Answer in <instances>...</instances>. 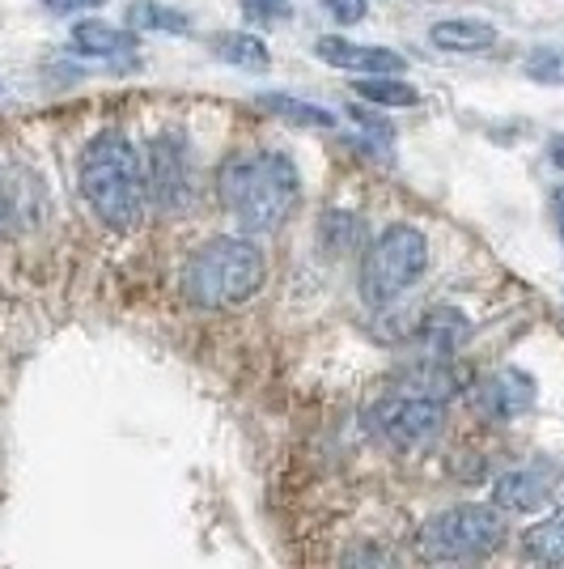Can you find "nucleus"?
I'll list each match as a JSON object with an SVG mask.
<instances>
[{"instance_id": "f257e3e1", "label": "nucleus", "mask_w": 564, "mask_h": 569, "mask_svg": "<svg viewBox=\"0 0 564 569\" xmlns=\"http://www.w3.org/2000/svg\"><path fill=\"white\" fill-rule=\"evenodd\" d=\"M216 191L246 234H276L302 200V174L281 149H251L221 167Z\"/></svg>"}, {"instance_id": "f03ea898", "label": "nucleus", "mask_w": 564, "mask_h": 569, "mask_svg": "<svg viewBox=\"0 0 564 569\" xmlns=\"http://www.w3.org/2000/svg\"><path fill=\"white\" fill-rule=\"evenodd\" d=\"M77 183H81L90 213L111 234H132L144 221V209H149L144 162L123 132H98L94 141L81 149Z\"/></svg>"}, {"instance_id": "7ed1b4c3", "label": "nucleus", "mask_w": 564, "mask_h": 569, "mask_svg": "<svg viewBox=\"0 0 564 569\" xmlns=\"http://www.w3.org/2000/svg\"><path fill=\"white\" fill-rule=\"evenodd\" d=\"M268 281V260L251 238L221 234L209 238L183 268V293L195 307H238L246 298H255Z\"/></svg>"}, {"instance_id": "20e7f679", "label": "nucleus", "mask_w": 564, "mask_h": 569, "mask_svg": "<svg viewBox=\"0 0 564 569\" xmlns=\"http://www.w3.org/2000/svg\"><path fill=\"white\" fill-rule=\"evenodd\" d=\"M505 545V519L496 506L463 501L442 515L421 522L416 531V557L429 566H467Z\"/></svg>"}, {"instance_id": "39448f33", "label": "nucleus", "mask_w": 564, "mask_h": 569, "mask_svg": "<svg viewBox=\"0 0 564 569\" xmlns=\"http://www.w3.org/2000/svg\"><path fill=\"white\" fill-rule=\"evenodd\" d=\"M429 272V238L407 226V221H395L386 226L382 234L370 242L365 251V263H361V293L365 302L374 307H391L400 302L412 284Z\"/></svg>"}, {"instance_id": "423d86ee", "label": "nucleus", "mask_w": 564, "mask_h": 569, "mask_svg": "<svg viewBox=\"0 0 564 569\" xmlns=\"http://www.w3.org/2000/svg\"><path fill=\"white\" fill-rule=\"evenodd\" d=\"M442 421H446V403L407 396V391H395V396H386L370 408V426H374L377 438L391 442V447H403V451L437 438Z\"/></svg>"}, {"instance_id": "0eeeda50", "label": "nucleus", "mask_w": 564, "mask_h": 569, "mask_svg": "<svg viewBox=\"0 0 564 569\" xmlns=\"http://www.w3.org/2000/svg\"><path fill=\"white\" fill-rule=\"evenodd\" d=\"M144 183L149 200L165 213H183L195 196V170H191L188 141L179 132H162L149 144V162H144Z\"/></svg>"}, {"instance_id": "6e6552de", "label": "nucleus", "mask_w": 564, "mask_h": 569, "mask_svg": "<svg viewBox=\"0 0 564 569\" xmlns=\"http://www.w3.org/2000/svg\"><path fill=\"white\" fill-rule=\"evenodd\" d=\"M314 56L328 64V69H340L349 77H400L407 69L400 51L391 48H370V43H353V39H340V34H328L314 43Z\"/></svg>"}, {"instance_id": "1a4fd4ad", "label": "nucleus", "mask_w": 564, "mask_h": 569, "mask_svg": "<svg viewBox=\"0 0 564 569\" xmlns=\"http://www.w3.org/2000/svg\"><path fill=\"white\" fill-rule=\"evenodd\" d=\"M552 489H556V472L547 463H522L496 476L493 506L501 515H535L552 498Z\"/></svg>"}, {"instance_id": "9d476101", "label": "nucleus", "mask_w": 564, "mask_h": 569, "mask_svg": "<svg viewBox=\"0 0 564 569\" xmlns=\"http://www.w3.org/2000/svg\"><path fill=\"white\" fill-rule=\"evenodd\" d=\"M475 403L493 421H517L522 412L535 408V379L522 370H496L475 387Z\"/></svg>"}, {"instance_id": "9b49d317", "label": "nucleus", "mask_w": 564, "mask_h": 569, "mask_svg": "<svg viewBox=\"0 0 564 569\" xmlns=\"http://www.w3.org/2000/svg\"><path fill=\"white\" fill-rule=\"evenodd\" d=\"M429 43L450 56H480V51L496 48V26L480 22V18H446L429 30Z\"/></svg>"}, {"instance_id": "f8f14e48", "label": "nucleus", "mask_w": 564, "mask_h": 569, "mask_svg": "<svg viewBox=\"0 0 564 569\" xmlns=\"http://www.w3.org/2000/svg\"><path fill=\"white\" fill-rule=\"evenodd\" d=\"M463 336H467V315L437 307L429 310V315H421V323H416V349H421V357H450L463 345Z\"/></svg>"}, {"instance_id": "ddd939ff", "label": "nucleus", "mask_w": 564, "mask_h": 569, "mask_svg": "<svg viewBox=\"0 0 564 569\" xmlns=\"http://www.w3.org/2000/svg\"><path fill=\"white\" fill-rule=\"evenodd\" d=\"M69 48L77 51V56H85V60H115V56L137 48V34L90 18V22H77L69 30Z\"/></svg>"}, {"instance_id": "4468645a", "label": "nucleus", "mask_w": 564, "mask_h": 569, "mask_svg": "<svg viewBox=\"0 0 564 569\" xmlns=\"http://www.w3.org/2000/svg\"><path fill=\"white\" fill-rule=\"evenodd\" d=\"M209 48L216 60H225L230 69H242V72H263L272 64V51L268 43L251 34V30H225V34H212Z\"/></svg>"}, {"instance_id": "2eb2a0df", "label": "nucleus", "mask_w": 564, "mask_h": 569, "mask_svg": "<svg viewBox=\"0 0 564 569\" xmlns=\"http://www.w3.org/2000/svg\"><path fill=\"white\" fill-rule=\"evenodd\" d=\"M123 22L132 34H188L191 30V13L165 4V0H132Z\"/></svg>"}, {"instance_id": "dca6fc26", "label": "nucleus", "mask_w": 564, "mask_h": 569, "mask_svg": "<svg viewBox=\"0 0 564 569\" xmlns=\"http://www.w3.org/2000/svg\"><path fill=\"white\" fill-rule=\"evenodd\" d=\"M522 557L540 569H564V506L522 536Z\"/></svg>"}, {"instance_id": "f3484780", "label": "nucleus", "mask_w": 564, "mask_h": 569, "mask_svg": "<svg viewBox=\"0 0 564 569\" xmlns=\"http://www.w3.org/2000/svg\"><path fill=\"white\" fill-rule=\"evenodd\" d=\"M353 94L361 102H374V107H395V111H407L421 102V90L407 86L403 77H353Z\"/></svg>"}, {"instance_id": "a211bd4d", "label": "nucleus", "mask_w": 564, "mask_h": 569, "mask_svg": "<svg viewBox=\"0 0 564 569\" xmlns=\"http://www.w3.org/2000/svg\"><path fill=\"white\" fill-rule=\"evenodd\" d=\"M259 107H263V111H272V116H281L284 123H298V128H331V123H335L331 111L314 107V102H306V98L259 94Z\"/></svg>"}, {"instance_id": "6ab92c4d", "label": "nucleus", "mask_w": 564, "mask_h": 569, "mask_svg": "<svg viewBox=\"0 0 564 569\" xmlns=\"http://www.w3.org/2000/svg\"><path fill=\"white\" fill-rule=\"evenodd\" d=\"M319 234H323V247H328L331 256H344V251H353L356 247L361 221H356L353 213H328L323 217V226H319Z\"/></svg>"}, {"instance_id": "aec40b11", "label": "nucleus", "mask_w": 564, "mask_h": 569, "mask_svg": "<svg viewBox=\"0 0 564 569\" xmlns=\"http://www.w3.org/2000/svg\"><path fill=\"white\" fill-rule=\"evenodd\" d=\"M526 77L543 81V86H564V48H540L526 56Z\"/></svg>"}, {"instance_id": "412c9836", "label": "nucleus", "mask_w": 564, "mask_h": 569, "mask_svg": "<svg viewBox=\"0 0 564 569\" xmlns=\"http://www.w3.org/2000/svg\"><path fill=\"white\" fill-rule=\"evenodd\" d=\"M340 569H400V561H395V552H391V548L365 540V545H356V548L344 552Z\"/></svg>"}, {"instance_id": "4be33fe9", "label": "nucleus", "mask_w": 564, "mask_h": 569, "mask_svg": "<svg viewBox=\"0 0 564 569\" xmlns=\"http://www.w3.org/2000/svg\"><path fill=\"white\" fill-rule=\"evenodd\" d=\"M323 9H328L340 26H353L370 13V4H365V0H323Z\"/></svg>"}, {"instance_id": "5701e85b", "label": "nucleus", "mask_w": 564, "mask_h": 569, "mask_svg": "<svg viewBox=\"0 0 564 569\" xmlns=\"http://www.w3.org/2000/svg\"><path fill=\"white\" fill-rule=\"evenodd\" d=\"M107 0H43L48 13H60V18H72V13H90V9H102Z\"/></svg>"}, {"instance_id": "b1692460", "label": "nucleus", "mask_w": 564, "mask_h": 569, "mask_svg": "<svg viewBox=\"0 0 564 569\" xmlns=\"http://www.w3.org/2000/svg\"><path fill=\"white\" fill-rule=\"evenodd\" d=\"M246 9L259 13V18H276V13L289 9V0H246Z\"/></svg>"}, {"instance_id": "393cba45", "label": "nucleus", "mask_w": 564, "mask_h": 569, "mask_svg": "<svg viewBox=\"0 0 564 569\" xmlns=\"http://www.w3.org/2000/svg\"><path fill=\"white\" fill-rule=\"evenodd\" d=\"M552 217H556V234H561V242H564V188L552 196Z\"/></svg>"}, {"instance_id": "a878e982", "label": "nucleus", "mask_w": 564, "mask_h": 569, "mask_svg": "<svg viewBox=\"0 0 564 569\" xmlns=\"http://www.w3.org/2000/svg\"><path fill=\"white\" fill-rule=\"evenodd\" d=\"M547 162L556 170H564V137H556V141L547 144Z\"/></svg>"}, {"instance_id": "bb28decb", "label": "nucleus", "mask_w": 564, "mask_h": 569, "mask_svg": "<svg viewBox=\"0 0 564 569\" xmlns=\"http://www.w3.org/2000/svg\"><path fill=\"white\" fill-rule=\"evenodd\" d=\"M4 230H9V196L0 188V238H4Z\"/></svg>"}, {"instance_id": "cd10ccee", "label": "nucleus", "mask_w": 564, "mask_h": 569, "mask_svg": "<svg viewBox=\"0 0 564 569\" xmlns=\"http://www.w3.org/2000/svg\"><path fill=\"white\" fill-rule=\"evenodd\" d=\"M0 90H4V86H0Z\"/></svg>"}]
</instances>
